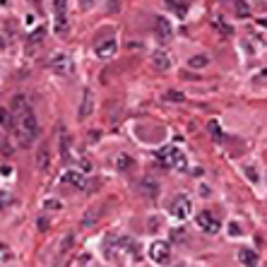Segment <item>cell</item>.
I'll use <instances>...</instances> for the list:
<instances>
[{
	"label": "cell",
	"instance_id": "28",
	"mask_svg": "<svg viewBox=\"0 0 267 267\" xmlns=\"http://www.w3.org/2000/svg\"><path fill=\"white\" fill-rule=\"evenodd\" d=\"M166 5H169V7H174L178 17H186V5H181V2H176V0H166Z\"/></svg>",
	"mask_w": 267,
	"mask_h": 267
},
{
	"label": "cell",
	"instance_id": "23",
	"mask_svg": "<svg viewBox=\"0 0 267 267\" xmlns=\"http://www.w3.org/2000/svg\"><path fill=\"white\" fill-rule=\"evenodd\" d=\"M212 27L217 29V31H219V34H222V36H231V34H234V29L229 27L227 22H222V19H219V17H217V19H214V22H212Z\"/></svg>",
	"mask_w": 267,
	"mask_h": 267
},
{
	"label": "cell",
	"instance_id": "15",
	"mask_svg": "<svg viewBox=\"0 0 267 267\" xmlns=\"http://www.w3.org/2000/svg\"><path fill=\"white\" fill-rule=\"evenodd\" d=\"M0 130H14L12 111H7V108H0Z\"/></svg>",
	"mask_w": 267,
	"mask_h": 267
},
{
	"label": "cell",
	"instance_id": "17",
	"mask_svg": "<svg viewBox=\"0 0 267 267\" xmlns=\"http://www.w3.org/2000/svg\"><path fill=\"white\" fill-rule=\"evenodd\" d=\"M53 27H55V34H67V29H70V19H67V14H53Z\"/></svg>",
	"mask_w": 267,
	"mask_h": 267
},
{
	"label": "cell",
	"instance_id": "32",
	"mask_svg": "<svg viewBox=\"0 0 267 267\" xmlns=\"http://www.w3.org/2000/svg\"><path fill=\"white\" fill-rule=\"evenodd\" d=\"M39 229L41 231H46V229H48V219H46V217H39Z\"/></svg>",
	"mask_w": 267,
	"mask_h": 267
},
{
	"label": "cell",
	"instance_id": "10",
	"mask_svg": "<svg viewBox=\"0 0 267 267\" xmlns=\"http://www.w3.org/2000/svg\"><path fill=\"white\" fill-rule=\"evenodd\" d=\"M152 65L157 67V70H161V72L169 70L171 67V55L166 53V51H154L152 53Z\"/></svg>",
	"mask_w": 267,
	"mask_h": 267
},
{
	"label": "cell",
	"instance_id": "11",
	"mask_svg": "<svg viewBox=\"0 0 267 267\" xmlns=\"http://www.w3.org/2000/svg\"><path fill=\"white\" fill-rule=\"evenodd\" d=\"M154 29H157V34H159L161 39H169V36H171V34H174V27H171V22H169V19H166V17H157V19H154Z\"/></svg>",
	"mask_w": 267,
	"mask_h": 267
},
{
	"label": "cell",
	"instance_id": "37",
	"mask_svg": "<svg viewBox=\"0 0 267 267\" xmlns=\"http://www.w3.org/2000/svg\"><path fill=\"white\" fill-rule=\"evenodd\" d=\"M260 75H263V77H267V67H265V70H263V72H260Z\"/></svg>",
	"mask_w": 267,
	"mask_h": 267
},
{
	"label": "cell",
	"instance_id": "38",
	"mask_svg": "<svg viewBox=\"0 0 267 267\" xmlns=\"http://www.w3.org/2000/svg\"><path fill=\"white\" fill-rule=\"evenodd\" d=\"M29 2H34V0H29Z\"/></svg>",
	"mask_w": 267,
	"mask_h": 267
},
{
	"label": "cell",
	"instance_id": "1",
	"mask_svg": "<svg viewBox=\"0 0 267 267\" xmlns=\"http://www.w3.org/2000/svg\"><path fill=\"white\" fill-rule=\"evenodd\" d=\"M14 137H17V145L22 147H29L39 137V120H36L34 108H27L14 116Z\"/></svg>",
	"mask_w": 267,
	"mask_h": 267
},
{
	"label": "cell",
	"instance_id": "31",
	"mask_svg": "<svg viewBox=\"0 0 267 267\" xmlns=\"http://www.w3.org/2000/svg\"><path fill=\"white\" fill-rule=\"evenodd\" d=\"M183 239H186V231H181V229L171 234V241H183Z\"/></svg>",
	"mask_w": 267,
	"mask_h": 267
},
{
	"label": "cell",
	"instance_id": "13",
	"mask_svg": "<svg viewBox=\"0 0 267 267\" xmlns=\"http://www.w3.org/2000/svg\"><path fill=\"white\" fill-rule=\"evenodd\" d=\"M239 260L246 267H258V253L251 251V248H241L239 251Z\"/></svg>",
	"mask_w": 267,
	"mask_h": 267
},
{
	"label": "cell",
	"instance_id": "36",
	"mask_svg": "<svg viewBox=\"0 0 267 267\" xmlns=\"http://www.w3.org/2000/svg\"><path fill=\"white\" fill-rule=\"evenodd\" d=\"M82 174H89V161H82Z\"/></svg>",
	"mask_w": 267,
	"mask_h": 267
},
{
	"label": "cell",
	"instance_id": "30",
	"mask_svg": "<svg viewBox=\"0 0 267 267\" xmlns=\"http://www.w3.org/2000/svg\"><path fill=\"white\" fill-rule=\"evenodd\" d=\"M246 176H248V178H251L253 183H258V174H255L253 166H246Z\"/></svg>",
	"mask_w": 267,
	"mask_h": 267
},
{
	"label": "cell",
	"instance_id": "22",
	"mask_svg": "<svg viewBox=\"0 0 267 267\" xmlns=\"http://www.w3.org/2000/svg\"><path fill=\"white\" fill-rule=\"evenodd\" d=\"M207 130H210V135H212L214 142H224V133H222V128H219V123H217V120H210Z\"/></svg>",
	"mask_w": 267,
	"mask_h": 267
},
{
	"label": "cell",
	"instance_id": "14",
	"mask_svg": "<svg viewBox=\"0 0 267 267\" xmlns=\"http://www.w3.org/2000/svg\"><path fill=\"white\" fill-rule=\"evenodd\" d=\"M140 193H142V195H147V198H157V195H159V186H157V181L145 178V181L140 183Z\"/></svg>",
	"mask_w": 267,
	"mask_h": 267
},
{
	"label": "cell",
	"instance_id": "21",
	"mask_svg": "<svg viewBox=\"0 0 267 267\" xmlns=\"http://www.w3.org/2000/svg\"><path fill=\"white\" fill-rule=\"evenodd\" d=\"M27 108H31L29 106V101H27V96H22V94H19V96H14L12 99V113L14 116H17V113H22V111H27Z\"/></svg>",
	"mask_w": 267,
	"mask_h": 267
},
{
	"label": "cell",
	"instance_id": "8",
	"mask_svg": "<svg viewBox=\"0 0 267 267\" xmlns=\"http://www.w3.org/2000/svg\"><path fill=\"white\" fill-rule=\"evenodd\" d=\"M92 111H94V94L92 89H84L82 92V104H80V118H89L92 116Z\"/></svg>",
	"mask_w": 267,
	"mask_h": 267
},
{
	"label": "cell",
	"instance_id": "16",
	"mask_svg": "<svg viewBox=\"0 0 267 267\" xmlns=\"http://www.w3.org/2000/svg\"><path fill=\"white\" fill-rule=\"evenodd\" d=\"M72 246H75V234H65V239L60 243V251H58V260H63V258L72 251Z\"/></svg>",
	"mask_w": 267,
	"mask_h": 267
},
{
	"label": "cell",
	"instance_id": "6",
	"mask_svg": "<svg viewBox=\"0 0 267 267\" xmlns=\"http://www.w3.org/2000/svg\"><path fill=\"white\" fill-rule=\"evenodd\" d=\"M198 227H200L202 234H210V236H214V234L222 229V224H219V219H217L212 212H200V214H198Z\"/></svg>",
	"mask_w": 267,
	"mask_h": 267
},
{
	"label": "cell",
	"instance_id": "19",
	"mask_svg": "<svg viewBox=\"0 0 267 267\" xmlns=\"http://www.w3.org/2000/svg\"><path fill=\"white\" fill-rule=\"evenodd\" d=\"M231 5H234V14H236L239 19H246V17L251 14V7H248V2H246V0H234Z\"/></svg>",
	"mask_w": 267,
	"mask_h": 267
},
{
	"label": "cell",
	"instance_id": "24",
	"mask_svg": "<svg viewBox=\"0 0 267 267\" xmlns=\"http://www.w3.org/2000/svg\"><path fill=\"white\" fill-rule=\"evenodd\" d=\"M164 99H166V101H174V104H183V101H186V94H183V92H176V89H171V92L164 94Z\"/></svg>",
	"mask_w": 267,
	"mask_h": 267
},
{
	"label": "cell",
	"instance_id": "27",
	"mask_svg": "<svg viewBox=\"0 0 267 267\" xmlns=\"http://www.w3.org/2000/svg\"><path fill=\"white\" fill-rule=\"evenodd\" d=\"M43 34H46V29H43V27H39L36 31H31V34H29V46L41 43V41H43Z\"/></svg>",
	"mask_w": 267,
	"mask_h": 267
},
{
	"label": "cell",
	"instance_id": "4",
	"mask_svg": "<svg viewBox=\"0 0 267 267\" xmlns=\"http://www.w3.org/2000/svg\"><path fill=\"white\" fill-rule=\"evenodd\" d=\"M169 212H171V217H176V219H188L190 212H193V202H190L188 195H178V198L171 202Z\"/></svg>",
	"mask_w": 267,
	"mask_h": 267
},
{
	"label": "cell",
	"instance_id": "34",
	"mask_svg": "<svg viewBox=\"0 0 267 267\" xmlns=\"http://www.w3.org/2000/svg\"><path fill=\"white\" fill-rule=\"evenodd\" d=\"M92 5H94V0H80V7H82V10H89Z\"/></svg>",
	"mask_w": 267,
	"mask_h": 267
},
{
	"label": "cell",
	"instance_id": "12",
	"mask_svg": "<svg viewBox=\"0 0 267 267\" xmlns=\"http://www.w3.org/2000/svg\"><path fill=\"white\" fill-rule=\"evenodd\" d=\"M101 214H104V207H96V210H87L84 217H82V227H94L99 219H101Z\"/></svg>",
	"mask_w": 267,
	"mask_h": 267
},
{
	"label": "cell",
	"instance_id": "9",
	"mask_svg": "<svg viewBox=\"0 0 267 267\" xmlns=\"http://www.w3.org/2000/svg\"><path fill=\"white\" fill-rule=\"evenodd\" d=\"M63 183L77 188V190L87 188V181H84V174H82V171H67V174H63Z\"/></svg>",
	"mask_w": 267,
	"mask_h": 267
},
{
	"label": "cell",
	"instance_id": "2",
	"mask_svg": "<svg viewBox=\"0 0 267 267\" xmlns=\"http://www.w3.org/2000/svg\"><path fill=\"white\" fill-rule=\"evenodd\" d=\"M157 161L166 169H178V171H186L188 161H186V154L181 152L178 147H164L157 152Z\"/></svg>",
	"mask_w": 267,
	"mask_h": 267
},
{
	"label": "cell",
	"instance_id": "3",
	"mask_svg": "<svg viewBox=\"0 0 267 267\" xmlns=\"http://www.w3.org/2000/svg\"><path fill=\"white\" fill-rule=\"evenodd\" d=\"M48 70L55 72V75H60V77H67V75L75 72V60L67 53H55L53 58L48 60Z\"/></svg>",
	"mask_w": 267,
	"mask_h": 267
},
{
	"label": "cell",
	"instance_id": "20",
	"mask_svg": "<svg viewBox=\"0 0 267 267\" xmlns=\"http://www.w3.org/2000/svg\"><path fill=\"white\" fill-rule=\"evenodd\" d=\"M188 65L193 67V70H200V67H207V65H210V55H207V53L193 55V58L188 60Z\"/></svg>",
	"mask_w": 267,
	"mask_h": 267
},
{
	"label": "cell",
	"instance_id": "25",
	"mask_svg": "<svg viewBox=\"0 0 267 267\" xmlns=\"http://www.w3.org/2000/svg\"><path fill=\"white\" fill-rule=\"evenodd\" d=\"M130 166H133V159L125 157V154H120L118 159H116V169H118V171H128Z\"/></svg>",
	"mask_w": 267,
	"mask_h": 267
},
{
	"label": "cell",
	"instance_id": "7",
	"mask_svg": "<svg viewBox=\"0 0 267 267\" xmlns=\"http://www.w3.org/2000/svg\"><path fill=\"white\" fill-rule=\"evenodd\" d=\"M116 51H118V43H116V39L99 41V43H96V48H94L96 58H101V60H106V58H111V55H116Z\"/></svg>",
	"mask_w": 267,
	"mask_h": 267
},
{
	"label": "cell",
	"instance_id": "35",
	"mask_svg": "<svg viewBox=\"0 0 267 267\" xmlns=\"http://www.w3.org/2000/svg\"><path fill=\"white\" fill-rule=\"evenodd\" d=\"M46 207H48V210H60V202H58V200H48V202H46Z\"/></svg>",
	"mask_w": 267,
	"mask_h": 267
},
{
	"label": "cell",
	"instance_id": "26",
	"mask_svg": "<svg viewBox=\"0 0 267 267\" xmlns=\"http://www.w3.org/2000/svg\"><path fill=\"white\" fill-rule=\"evenodd\" d=\"M67 154H70V137H67V133H63L60 135V157L67 159Z\"/></svg>",
	"mask_w": 267,
	"mask_h": 267
},
{
	"label": "cell",
	"instance_id": "33",
	"mask_svg": "<svg viewBox=\"0 0 267 267\" xmlns=\"http://www.w3.org/2000/svg\"><path fill=\"white\" fill-rule=\"evenodd\" d=\"M7 202H10V195H7V193H0V207H5Z\"/></svg>",
	"mask_w": 267,
	"mask_h": 267
},
{
	"label": "cell",
	"instance_id": "18",
	"mask_svg": "<svg viewBox=\"0 0 267 267\" xmlns=\"http://www.w3.org/2000/svg\"><path fill=\"white\" fill-rule=\"evenodd\" d=\"M48 161H51V152H48V147H41L39 154H36V169H39V171H46V169H48Z\"/></svg>",
	"mask_w": 267,
	"mask_h": 267
},
{
	"label": "cell",
	"instance_id": "5",
	"mask_svg": "<svg viewBox=\"0 0 267 267\" xmlns=\"http://www.w3.org/2000/svg\"><path fill=\"white\" fill-rule=\"evenodd\" d=\"M169 255H171V246L166 241H154L149 246V260L157 263V265H164L169 260Z\"/></svg>",
	"mask_w": 267,
	"mask_h": 267
},
{
	"label": "cell",
	"instance_id": "29",
	"mask_svg": "<svg viewBox=\"0 0 267 267\" xmlns=\"http://www.w3.org/2000/svg\"><path fill=\"white\" fill-rule=\"evenodd\" d=\"M53 12L55 14H65L67 12V0H53Z\"/></svg>",
	"mask_w": 267,
	"mask_h": 267
}]
</instances>
